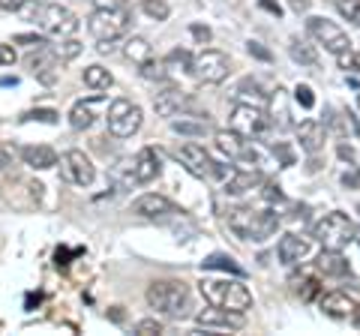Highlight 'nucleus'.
Returning <instances> with one entry per match:
<instances>
[{
  "instance_id": "f257e3e1",
  "label": "nucleus",
  "mask_w": 360,
  "mask_h": 336,
  "mask_svg": "<svg viewBox=\"0 0 360 336\" xmlns=\"http://www.w3.org/2000/svg\"><path fill=\"white\" fill-rule=\"evenodd\" d=\"M18 15H25L42 33H49V37H58V39L75 37L78 27H82V21H78V15L72 13V9L54 4V0H33V4H27Z\"/></svg>"
},
{
  "instance_id": "f03ea898",
  "label": "nucleus",
  "mask_w": 360,
  "mask_h": 336,
  "mask_svg": "<svg viewBox=\"0 0 360 336\" xmlns=\"http://www.w3.org/2000/svg\"><path fill=\"white\" fill-rule=\"evenodd\" d=\"M148 304L162 318H186L193 309V295L184 279H156L148 285Z\"/></svg>"
},
{
  "instance_id": "7ed1b4c3",
  "label": "nucleus",
  "mask_w": 360,
  "mask_h": 336,
  "mask_svg": "<svg viewBox=\"0 0 360 336\" xmlns=\"http://www.w3.org/2000/svg\"><path fill=\"white\" fill-rule=\"evenodd\" d=\"M198 291L210 306L234 312V316H243L246 309H252V291L240 279H201Z\"/></svg>"
},
{
  "instance_id": "20e7f679",
  "label": "nucleus",
  "mask_w": 360,
  "mask_h": 336,
  "mask_svg": "<svg viewBox=\"0 0 360 336\" xmlns=\"http://www.w3.org/2000/svg\"><path fill=\"white\" fill-rule=\"evenodd\" d=\"M229 228L243 240L262 243L267 238H274L279 228V217L270 210H252V207H234L229 210Z\"/></svg>"
},
{
  "instance_id": "39448f33",
  "label": "nucleus",
  "mask_w": 360,
  "mask_h": 336,
  "mask_svg": "<svg viewBox=\"0 0 360 336\" xmlns=\"http://www.w3.org/2000/svg\"><path fill=\"white\" fill-rule=\"evenodd\" d=\"M132 25V13L127 4H111V6H96L87 18V30L96 42H115L127 37Z\"/></svg>"
},
{
  "instance_id": "423d86ee",
  "label": "nucleus",
  "mask_w": 360,
  "mask_h": 336,
  "mask_svg": "<svg viewBox=\"0 0 360 336\" xmlns=\"http://www.w3.org/2000/svg\"><path fill=\"white\" fill-rule=\"evenodd\" d=\"M312 238L319 240L324 250H342V246L357 240V226L348 219V214L333 210V214H324L319 222H315Z\"/></svg>"
},
{
  "instance_id": "0eeeda50",
  "label": "nucleus",
  "mask_w": 360,
  "mask_h": 336,
  "mask_svg": "<svg viewBox=\"0 0 360 336\" xmlns=\"http://www.w3.org/2000/svg\"><path fill=\"white\" fill-rule=\"evenodd\" d=\"M172 156L186 168L193 177H222L225 174V168L222 165H217L210 160V153L201 148V144H195V141H184V144H174L172 148Z\"/></svg>"
},
{
  "instance_id": "6e6552de",
  "label": "nucleus",
  "mask_w": 360,
  "mask_h": 336,
  "mask_svg": "<svg viewBox=\"0 0 360 336\" xmlns=\"http://www.w3.org/2000/svg\"><path fill=\"white\" fill-rule=\"evenodd\" d=\"M229 70H231V60L229 54L219 51V49H205L198 51L193 63H189V72L195 75V82L201 84H219L229 78Z\"/></svg>"
},
{
  "instance_id": "1a4fd4ad",
  "label": "nucleus",
  "mask_w": 360,
  "mask_h": 336,
  "mask_svg": "<svg viewBox=\"0 0 360 336\" xmlns=\"http://www.w3.org/2000/svg\"><path fill=\"white\" fill-rule=\"evenodd\" d=\"M108 132L115 138H129L135 136V132L141 129V123H144V111L141 105H135L129 103V99H115V103L108 105Z\"/></svg>"
},
{
  "instance_id": "9d476101",
  "label": "nucleus",
  "mask_w": 360,
  "mask_h": 336,
  "mask_svg": "<svg viewBox=\"0 0 360 336\" xmlns=\"http://www.w3.org/2000/svg\"><path fill=\"white\" fill-rule=\"evenodd\" d=\"M229 127L238 132L243 138H262L267 127H270V117L264 115L262 105H250V103H238L231 108V117H229Z\"/></svg>"
},
{
  "instance_id": "9b49d317",
  "label": "nucleus",
  "mask_w": 360,
  "mask_h": 336,
  "mask_svg": "<svg viewBox=\"0 0 360 336\" xmlns=\"http://www.w3.org/2000/svg\"><path fill=\"white\" fill-rule=\"evenodd\" d=\"M307 33L319 42V46H324L330 54H342L352 49V39H348V33L340 27V25H333V21L328 18H321V15H309L307 18Z\"/></svg>"
},
{
  "instance_id": "f8f14e48",
  "label": "nucleus",
  "mask_w": 360,
  "mask_h": 336,
  "mask_svg": "<svg viewBox=\"0 0 360 336\" xmlns=\"http://www.w3.org/2000/svg\"><path fill=\"white\" fill-rule=\"evenodd\" d=\"M132 214L139 217V219H153V222H165V219H174L180 217L184 210H180L172 198H165L160 193H144L132 201Z\"/></svg>"
},
{
  "instance_id": "ddd939ff",
  "label": "nucleus",
  "mask_w": 360,
  "mask_h": 336,
  "mask_svg": "<svg viewBox=\"0 0 360 336\" xmlns=\"http://www.w3.org/2000/svg\"><path fill=\"white\" fill-rule=\"evenodd\" d=\"M58 165H60V177L72 186H90L96 177L94 162H90L82 150H66L58 160Z\"/></svg>"
},
{
  "instance_id": "4468645a",
  "label": "nucleus",
  "mask_w": 360,
  "mask_h": 336,
  "mask_svg": "<svg viewBox=\"0 0 360 336\" xmlns=\"http://www.w3.org/2000/svg\"><path fill=\"white\" fill-rule=\"evenodd\" d=\"M162 174V160L153 148H144L127 162V181L132 183H150Z\"/></svg>"
},
{
  "instance_id": "2eb2a0df",
  "label": "nucleus",
  "mask_w": 360,
  "mask_h": 336,
  "mask_svg": "<svg viewBox=\"0 0 360 336\" xmlns=\"http://www.w3.org/2000/svg\"><path fill=\"white\" fill-rule=\"evenodd\" d=\"M309 250H312V240L303 238V234H283L279 243H276V255H279V261L283 264L303 261L309 255Z\"/></svg>"
},
{
  "instance_id": "dca6fc26",
  "label": "nucleus",
  "mask_w": 360,
  "mask_h": 336,
  "mask_svg": "<svg viewBox=\"0 0 360 336\" xmlns=\"http://www.w3.org/2000/svg\"><path fill=\"white\" fill-rule=\"evenodd\" d=\"M25 66L30 70V75H37L39 82H45V84H51L54 78H58V58L49 51V46L39 49L37 54H27Z\"/></svg>"
},
{
  "instance_id": "f3484780",
  "label": "nucleus",
  "mask_w": 360,
  "mask_h": 336,
  "mask_svg": "<svg viewBox=\"0 0 360 336\" xmlns=\"http://www.w3.org/2000/svg\"><path fill=\"white\" fill-rule=\"evenodd\" d=\"M18 156L25 160V165H30L33 172H49V168L58 165V150L49 148V144H27V148H21Z\"/></svg>"
},
{
  "instance_id": "a211bd4d",
  "label": "nucleus",
  "mask_w": 360,
  "mask_h": 336,
  "mask_svg": "<svg viewBox=\"0 0 360 336\" xmlns=\"http://www.w3.org/2000/svg\"><path fill=\"white\" fill-rule=\"evenodd\" d=\"M319 306H321V312L328 318L342 321V318H352V312H354L357 304L348 297V291H328V295H321Z\"/></svg>"
},
{
  "instance_id": "6ab92c4d",
  "label": "nucleus",
  "mask_w": 360,
  "mask_h": 336,
  "mask_svg": "<svg viewBox=\"0 0 360 336\" xmlns=\"http://www.w3.org/2000/svg\"><path fill=\"white\" fill-rule=\"evenodd\" d=\"M153 108L160 117H177L184 108H189V96L184 91H177V87H168V91L153 96Z\"/></svg>"
},
{
  "instance_id": "aec40b11",
  "label": "nucleus",
  "mask_w": 360,
  "mask_h": 336,
  "mask_svg": "<svg viewBox=\"0 0 360 336\" xmlns=\"http://www.w3.org/2000/svg\"><path fill=\"white\" fill-rule=\"evenodd\" d=\"M213 144H217V150L222 156H229V160H240L243 150H246V144H250V138L238 136L234 129H217V132H213Z\"/></svg>"
},
{
  "instance_id": "412c9836",
  "label": "nucleus",
  "mask_w": 360,
  "mask_h": 336,
  "mask_svg": "<svg viewBox=\"0 0 360 336\" xmlns=\"http://www.w3.org/2000/svg\"><path fill=\"white\" fill-rule=\"evenodd\" d=\"M297 141H300V148L307 153L321 150V144H324V123L312 120V117L297 123Z\"/></svg>"
},
{
  "instance_id": "4be33fe9",
  "label": "nucleus",
  "mask_w": 360,
  "mask_h": 336,
  "mask_svg": "<svg viewBox=\"0 0 360 336\" xmlns=\"http://www.w3.org/2000/svg\"><path fill=\"white\" fill-rule=\"evenodd\" d=\"M198 324L201 328H225V330H240L243 328V316H234V312H225V309H207L198 316Z\"/></svg>"
},
{
  "instance_id": "5701e85b",
  "label": "nucleus",
  "mask_w": 360,
  "mask_h": 336,
  "mask_svg": "<svg viewBox=\"0 0 360 336\" xmlns=\"http://www.w3.org/2000/svg\"><path fill=\"white\" fill-rule=\"evenodd\" d=\"M123 58H127L129 63H135V66H141V63H148L153 58V46L144 37H129L127 42H123Z\"/></svg>"
},
{
  "instance_id": "b1692460",
  "label": "nucleus",
  "mask_w": 360,
  "mask_h": 336,
  "mask_svg": "<svg viewBox=\"0 0 360 336\" xmlns=\"http://www.w3.org/2000/svg\"><path fill=\"white\" fill-rule=\"evenodd\" d=\"M319 271L324 276H345L348 273V259L342 255V250H324L319 255Z\"/></svg>"
},
{
  "instance_id": "393cba45",
  "label": "nucleus",
  "mask_w": 360,
  "mask_h": 336,
  "mask_svg": "<svg viewBox=\"0 0 360 336\" xmlns=\"http://www.w3.org/2000/svg\"><path fill=\"white\" fill-rule=\"evenodd\" d=\"M262 183V174L255 172V168H243V172H238L234 177H229V183H225V193L231 195H240V193H250L252 186Z\"/></svg>"
},
{
  "instance_id": "a878e982",
  "label": "nucleus",
  "mask_w": 360,
  "mask_h": 336,
  "mask_svg": "<svg viewBox=\"0 0 360 336\" xmlns=\"http://www.w3.org/2000/svg\"><path fill=\"white\" fill-rule=\"evenodd\" d=\"M82 78H84V84L90 87V91H108V87L115 84V75H111V72L105 70V66H99V63L84 66Z\"/></svg>"
},
{
  "instance_id": "bb28decb",
  "label": "nucleus",
  "mask_w": 360,
  "mask_h": 336,
  "mask_svg": "<svg viewBox=\"0 0 360 336\" xmlns=\"http://www.w3.org/2000/svg\"><path fill=\"white\" fill-rule=\"evenodd\" d=\"M162 63H165V72H168V78L172 75H177V72H189V63H193V54H189L186 49H174L168 58H162Z\"/></svg>"
},
{
  "instance_id": "cd10ccee",
  "label": "nucleus",
  "mask_w": 360,
  "mask_h": 336,
  "mask_svg": "<svg viewBox=\"0 0 360 336\" xmlns=\"http://www.w3.org/2000/svg\"><path fill=\"white\" fill-rule=\"evenodd\" d=\"M205 264V271H225V273H234V276H243V267L231 259V255H210V259L201 261Z\"/></svg>"
},
{
  "instance_id": "c85d7f7f",
  "label": "nucleus",
  "mask_w": 360,
  "mask_h": 336,
  "mask_svg": "<svg viewBox=\"0 0 360 336\" xmlns=\"http://www.w3.org/2000/svg\"><path fill=\"white\" fill-rule=\"evenodd\" d=\"M94 117H96V115L90 111V105L78 103V105H72V111H70V127L78 129V132H84V129L94 127Z\"/></svg>"
},
{
  "instance_id": "c756f323",
  "label": "nucleus",
  "mask_w": 360,
  "mask_h": 336,
  "mask_svg": "<svg viewBox=\"0 0 360 336\" xmlns=\"http://www.w3.org/2000/svg\"><path fill=\"white\" fill-rule=\"evenodd\" d=\"M291 58H295L297 63L315 66V63H319V51H315L309 42H303V39H291Z\"/></svg>"
},
{
  "instance_id": "7c9ffc66",
  "label": "nucleus",
  "mask_w": 360,
  "mask_h": 336,
  "mask_svg": "<svg viewBox=\"0 0 360 336\" xmlns=\"http://www.w3.org/2000/svg\"><path fill=\"white\" fill-rule=\"evenodd\" d=\"M49 51H51L58 60H72V58H78V54H82V42L72 39V37H63L58 46H51Z\"/></svg>"
},
{
  "instance_id": "2f4dec72",
  "label": "nucleus",
  "mask_w": 360,
  "mask_h": 336,
  "mask_svg": "<svg viewBox=\"0 0 360 336\" xmlns=\"http://www.w3.org/2000/svg\"><path fill=\"white\" fill-rule=\"evenodd\" d=\"M250 93H252L250 105H264V103H267V93L262 91V84H258L255 78H243V82H240V87H238V96H240V99H246Z\"/></svg>"
},
{
  "instance_id": "473e14b6",
  "label": "nucleus",
  "mask_w": 360,
  "mask_h": 336,
  "mask_svg": "<svg viewBox=\"0 0 360 336\" xmlns=\"http://www.w3.org/2000/svg\"><path fill=\"white\" fill-rule=\"evenodd\" d=\"M172 129L180 132V136H205V132L210 129L207 127V120H186V117H180V120H172Z\"/></svg>"
},
{
  "instance_id": "72a5a7b5",
  "label": "nucleus",
  "mask_w": 360,
  "mask_h": 336,
  "mask_svg": "<svg viewBox=\"0 0 360 336\" xmlns=\"http://www.w3.org/2000/svg\"><path fill=\"white\" fill-rule=\"evenodd\" d=\"M139 9H141V13L148 15V18H153V21H165V18H168V13H172L165 0H141Z\"/></svg>"
},
{
  "instance_id": "f704fd0d",
  "label": "nucleus",
  "mask_w": 360,
  "mask_h": 336,
  "mask_svg": "<svg viewBox=\"0 0 360 336\" xmlns=\"http://www.w3.org/2000/svg\"><path fill=\"white\" fill-rule=\"evenodd\" d=\"M333 6L345 21H352V25L360 27V0H333Z\"/></svg>"
},
{
  "instance_id": "c9c22d12",
  "label": "nucleus",
  "mask_w": 360,
  "mask_h": 336,
  "mask_svg": "<svg viewBox=\"0 0 360 336\" xmlns=\"http://www.w3.org/2000/svg\"><path fill=\"white\" fill-rule=\"evenodd\" d=\"M141 75L144 78H156V82H168V72H165V63L162 60H148V63H141Z\"/></svg>"
},
{
  "instance_id": "e433bc0d",
  "label": "nucleus",
  "mask_w": 360,
  "mask_h": 336,
  "mask_svg": "<svg viewBox=\"0 0 360 336\" xmlns=\"http://www.w3.org/2000/svg\"><path fill=\"white\" fill-rule=\"evenodd\" d=\"M336 60H340V70L345 72H360V51H342V54H336Z\"/></svg>"
},
{
  "instance_id": "4c0bfd02",
  "label": "nucleus",
  "mask_w": 360,
  "mask_h": 336,
  "mask_svg": "<svg viewBox=\"0 0 360 336\" xmlns=\"http://www.w3.org/2000/svg\"><path fill=\"white\" fill-rule=\"evenodd\" d=\"M135 333H139V336H156V333H162V321L144 318V321L135 324Z\"/></svg>"
},
{
  "instance_id": "58836bf2",
  "label": "nucleus",
  "mask_w": 360,
  "mask_h": 336,
  "mask_svg": "<svg viewBox=\"0 0 360 336\" xmlns=\"http://www.w3.org/2000/svg\"><path fill=\"white\" fill-rule=\"evenodd\" d=\"M295 99H297L303 108H312V105H315V96H312V87H309V84H297Z\"/></svg>"
},
{
  "instance_id": "ea45409f",
  "label": "nucleus",
  "mask_w": 360,
  "mask_h": 336,
  "mask_svg": "<svg viewBox=\"0 0 360 336\" xmlns=\"http://www.w3.org/2000/svg\"><path fill=\"white\" fill-rule=\"evenodd\" d=\"M25 120H42V123H58V111H51V108H39V111H30V115H25Z\"/></svg>"
},
{
  "instance_id": "a19ab883",
  "label": "nucleus",
  "mask_w": 360,
  "mask_h": 336,
  "mask_svg": "<svg viewBox=\"0 0 360 336\" xmlns=\"http://www.w3.org/2000/svg\"><path fill=\"white\" fill-rule=\"evenodd\" d=\"M18 46H37V49H45L49 42H45L42 37H37V33H21V37H15Z\"/></svg>"
},
{
  "instance_id": "79ce46f5",
  "label": "nucleus",
  "mask_w": 360,
  "mask_h": 336,
  "mask_svg": "<svg viewBox=\"0 0 360 336\" xmlns=\"http://www.w3.org/2000/svg\"><path fill=\"white\" fill-rule=\"evenodd\" d=\"M27 4H33V0H0V9L4 13H21Z\"/></svg>"
},
{
  "instance_id": "37998d69",
  "label": "nucleus",
  "mask_w": 360,
  "mask_h": 336,
  "mask_svg": "<svg viewBox=\"0 0 360 336\" xmlns=\"http://www.w3.org/2000/svg\"><path fill=\"white\" fill-rule=\"evenodd\" d=\"M13 160H15V150L9 148V144H0V172L13 165Z\"/></svg>"
},
{
  "instance_id": "c03bdc74",
  "label": "nucleus",
  "mask_w": 360,
  "mask_h": 336,
  "mask_svg": "<svg viewBox=\"0 0 360 336\" xmlns=\"http://www.w3.org/2000/svg\"><path fill=\"white\" fill-rule=\"evenodd\" d=\"M13 63H15V49L0 46V66H13Z\"/></svg>"
},
{
  "instance_id": "a18cd8bd",
  "label": "nucleus",
  "mask_w": 360,
  "mask_h": 336,
  "mask_svg": "<svg viewBox=\"0 0 360 336\" xmlns=\"http://www.w3.org/2000/svg\"><path fill=\"white\" fill-rule=\"evenodd\" d=\"M342 186L360 189V172H345V174H342Z\"/></svg>"
},
{
  "instance_id": "49530a36",
  "label": "nucleus",
  "mask_w": 360,
  "mask_h": 336,
  "mask_svg": "<svg viewBox=\"0 0 360 336\" xmlns=\"http://www.w3.org/2000/svg\"><path fill=\"white\" fill-rule=\"evenodd\" d=\"M246 49H250V54H255V58H262V60H270V51H264L262 46H258V42H250V46H246Z\"/></svg>"
},
{
  "instance_id": "de8ad7c7",
  "label": "nucleus",
  "mask_w": 360,
  "mask_h": 336,
  "mask_svg": "<svg viewBox=\"0 0 360 336\" xmlns=\"http://www.w3.org/2000/svg\"><path fill=\"white\" fill-rule=\"evenodd\" d=\"M315 291H319V283H315V279H307V283H303V297H312Z\"/></svg>"
},
{
  "instance_id": "09e8293b",
  "label": "nucleus",
  "mask_w": 360,
  "mask_h": 336,
  "mask_svg": "<svg viewBox=\"0 0 360 336\" xmlns=\"http://www.w3.org/2000/svg\"><path fill=\"white\" fill-rule=\"evenodd\" d=\"M193 33H195L198 39H205V42L210 39V30H207V27H198V25H193Z\"/></svg>"
},
{
  "instance_id": "8fccbe9b",
  "label": "nucleus",
  "mask_w": 360,
  "mask_h": 336,
  "mask_svg": "<svg viewBox=\"0 0 360 336\" xmlns=\"http://www.w3.org/2000/svg\"><path fill=\"white\" fill-rule=\"evenodd\" d=\"M291 6H295V13H307V9H309V0H291Z\"/></svg>"
},
{
  "instance_id": "3c124183",
  "label": "nucleus",
  "mask_w": 360,
  "mask_h": 336,
  "mask_svg": "<svg viewBox=\"0 0 360 336\" xmlns=\"http://www.w3.org/2000/svg\"><path fill=\"white\" fill-rule=\"evenodd\" d=\"M340 156H342V160H352L354 150H352V148H345V144H342V148H340Z\"/></svg>"
},
{
  "instance_id": "603ef678",
  "label": "nucleus",
  "mask_w": 360,
  "mask_h": 336,
  "mask_svg": "<svg viewBox=\"0 0 360 336\" xmlns=\"http://www.w3.org/2000/svg\"><path fill=\"white\" fill-rule=\"evenodd\" d=\"M352 321H354V328H360V304H357L354 312H352Z\"/></svg>"
},
{
  "instance_id": "864d4df0",
  "label": "nucleus",
  "mask_w": 360,
  "mask_h": 336,
  "mask_svg": "<svg viewBox=\"0 0 360 336\" xmlns=\"http://www.w3.org/2000/svg\"><path fill=\"white\" fill-rule=\"evenodd\" d=\"M357 108H360V96H357Z\"/></svg>"
},
{
  "instance_id": "5fc2aeb1",
  "label": "nucleus",
  "mask_w": 360,
  "mask_h": 336,
  "mask_svg": "<svg viewBox=\"0 0 360 336\" xmlns=\"http://www.w3.org/2000/svg\"><path fill=\"white\" fill-rule=\"evenodd\" d=\"M357 210H360V207H357Z\"/></svg>"
}]
</instances>
